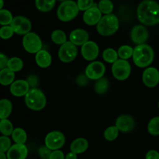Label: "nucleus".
Segmentation results:
<instances>
[{
    "instance_id": "obj_34",
    "label": "nucleus",
    "mask_w": 159,
    "mask_h": 159,
    "mask_svg": "<svg viewBox=\"0 0 159 159\" xmlns=\"http://www.w3.org/2000/svg\"><path fill=\"white\" fill-rule=\"evenodd\" d=\"M120 130L116 126H110L107 127L103 134L104 138L108 141H113L118 138Z\"/></svg>"
},
{
    "instance_id": "obj_26",
    "label": "nucleus",
    "mask_w": 159,
    "mask_h": 159,
    "mask_svg": "<svg viewBox=\"0 0 159 159\" xmlns=\"http://www.w3.org/2000/svg\"><path fill=\"white\" fill-rule=\"evenodd\" d=\"M118 52L115 49L108 48L102 52V58L106 62L110 64H113L118 60Z\"/></svg>"
},
{
    "instance_id": "obj_43",
    "label": "nucleus",
    "mask_w": 159,
    "mask_h": 159,
    "mask_svg": "<svg viewBox=\"0 0 159 159\" xmlns=\"http://www.w3.org/2000/svg\"><path fill=\"white\" fill-rule=\"evenodd\" d=\"M88 77L85 75H80L76 79V82L81 86H84L88 83Z\"/></svg>"
},
{
    "instance_id": "obj_10",
    "label": "nucleus",
    "mask_w": 159,
    "mask_h": 159,
    "mask_svg": "<svg viewBox=\"0 0 159 159\" xmlns=\"http://www.w3.org/2000/svg\"><path fill=\"white\" fill-rule=\"evenodd\" d=\"M106 73V67L102 62L96 61L87 65L85 75L90 80H99L103 78Z\"/></svg>"
},
{
    "instance_id": "obj_25",
    "label": "nucleus",
    "mask_w": 159,
    "mask_h": 159,
    "mask_svg": "<svg viewBox=\"0 0 159 159\" xmlns=\"http://www.w3.org/2000/svg\"><path fill=\"white\" fill-rule=\"evenodd\" d=\"M12 141L15 142V144H25L26 140H27V134L25 130L20 127L14 129L13 132L12 134Z\"/></svg>"
},
{
    "instance_id": "obj_24",
    "label": "nucleus",
    "mask_w": 159,
    "mask_h": 159,
    "mask_svg": "<svg viewBox=\"0 0 159 159\" xmlns=\"http://www.w3.org/2000/svg\"><path fill=\"white\" fill-rule=\"evenodd\" d=\"M55 2L56 0H35V6L40 12H48L54 9Z\"/></svg>"
},
{
    "instance_id": "obj_16",
    "label": "nucleus",
    "mask_w": 159,
    "mask_h": 159,
    "mask_svg": "<svg viewBox=\"0 0 159 159\" xmlns=\"http://www.w3.org/2000/svg\"><path fill=\"white\" fill-rule=\"evenodd\" d=\"M102 12L98 8V5L94 4V6L84 12L83 21L85 24L89 26H95L99 23L102 19Z\"/></svg>"
},
{
    "instance_id": "obj_23",
    "label": "nucleus",
    "mask_w": 159,
    "mask_h": 159,
    "mask_svg": "<svg viewBox=\"0 0 159 159\" xmlns=\"http://www.w3.org/2000/svg\"><path fill=\"white\" fill-rule=\"evenodd\" d=\"M12 111V103L9 99H2L0 100V119H7Z\"/></svg>"
},
{
    "instance_id": "obj_7",
    "label": "nucleus",
    "mask_w": 159,
    "mask_h": 159,
    "mask_svg": "<svg viewBox=\"0 0 159 159\" xmlns=\"http://www.w3.org/2000/svg\"><path fill=\"white\" fill-rule=\"evenodd\" d=\"M112 73L113 77L117 80H127L131 73V65L128 61L118 59L112 65Z\"/></svg>"
},
{
    "instance_id": "obj_48",
    "label": "nucleus",
    "mask_w": 159,
    "mask_h": 159,
    "mask_svg": "<svg viewBox=\"0 0 159 159\" xmlns=\"http://www.w3.org/2000/svg\"><path fill=\"white\" fill-rule=\"evenodd\" d=\"M58 1H60V2H63L66 1V0H58Z\"/></svg>"
},
{
    "instance_id": "obj_3",
    "label": "nucleus",
    "mask_w": 159,
    "mask_h": 159,
    "mask_svg": "<svg viewBox=\"0 0 159 159\" xmlns=\"http://www.w3.org/2000/svg\"><path fill=\"white\" fill-rule=\"evenodd\" d=\"M120 22L115 14L104 15L96 25L97 32L103 37H109L114 34L118 30Z\"/></svg>"
},
{
    "instance_id": "obj_38",
    "label": "nucleus",
    "mask_w": 159,
    "mask_h": 159,
    "mask_svg": "<svg viewBox=\"0 0 159 159\" xmlns=\"http://www.w3.org/2000/svg\"><path fill=\"white\" fill-rule=\"evenodd\" d=\"M94 4V0H78L77 2L79 10L84 11V12L93 7Z\"/></svg>"
},
{
    "instance_id": "obj_13",
    "label": "nucleus",
    "mask_w": 159,
    "mask_h": 159,
    "mask_svg": "<svg viewBox=\"0 0 159 159\" xmlns=\"http://www.w3.org/2000/svg\"><path fill=\"white\" fill-rule=\"evenodd\" d=\"M142 81L148 88H154L159 83V71L156 68L149 67L145 68L142 75Z\"/></svg>"
},
{
    "instance_id": "obj_18",
    "label": "nucleus",
    "mask_w": 159,
    "mask_h": 159,
    "mask_svg": "<svg viewBox=\"0 0 159 159\" xmlns=\"http://www.w3.org/2000/svg\"><path fill=\"white\" fill-rule=\"evenodd\" d=\"M7 159H26L28 155V149L25 144H14L7 153Z\"/></svg>"
},
{
    "instance_id": "obj_47",
    "label": "nucleus",
    "mask_w": 159,
    "mask_h": 159,
    "mask_svg": "<svg viewBox=\"0 0 159 159\" xmlns=\"http://www.w3.org/2000/svg\"><path fill=\"white\" fill-rule=\"evenodd\" d=\"M0 2H1V6H0V10L3 9V5H4V2L3 0H0Z\"/></svg>"
},
{
    "instance_id": "obj_1",
    "label": "nucleus",
    "mask_w": 159,
    "mask_h": 159,
    "mask_svg": "<svg viewBox=\"0 0 159 159\" xmlns=\"http://www.w3.org/2000/svg\"><path fill=\"white\" fill-rule=\"evenodd\" d=\"M137 16L142 24L155 26L159 23V4L155 0H144L138 6Z\"/></svg>"
},
{
    "instance_id": "obj_17",
    "label": "nucleus",
    "mask_w": 159,
    "mask_h": 159,
    "mask_svg": "<svg viewBox=\"0 0 159 159\" xmlns=\"http://www.w3.org/2000/svg\"><path fill=\"white\" fill-rule=\"evenodd\" d=\"M30 86L27 81L23 80V79H18L10 85L9 90L12 96H16V97H22L27 94L28 92L30 89Z\"/></svg>"
},
{
    "instance_id": "obj_11",
    "label": "nucleus",
    "mask_w": 159,
    "mask_h": 159,
    "mask_svg": "<svg viewBox=\"0 0 159 159\" xmlns=\"http://www.w3.org/2000/svg\"><path fill=\"white\" fill-rule=\"evenodd\" d=\"M10 26L13 29L15 34L23 36L29 34L32 28V24L29 19L23 16L14 17Z\"/></svg>"
},
{
    "instance_id": "obj_44",
    "label": "nucleus",
    "mask_w": 159,
    "mask_h": 159,
    "mask_svg": "<svg viewBox=\"0 0 159 159\" xmlns=\"http://www.w3.org/2000/svg\"><path fill=\"white\" fill-rule=\"evenodd\" d=\"M145 159H159L158 152L155 150H150L146 154Z\"/></svg>"
},
{
    "instance_id": "obj_33",
    "label": "nucleus",
    "mask_w": 159,
    "mask_h": 159,
    "mask_svg": "<svg viewBox=\"0 0 159 159\" xmlns=\"http://www.w3.org/2000/svg\"><path fill=\"white\" fill-rule=\"evenodd\" d=\"M98 8L104 15L111 14L113 10V3L111 0H100L98 3Z\"/></svg>"
},
{
    "instance_id": "obj_42",
    "label": "nucleus",
    "mask_w": 159,
    "mask_h": 159,
    "mask_svg": "<svg viewBox=\"0 0 159 159\" xmlns=\"http://www.w3.org/2000/svg\"><path fill=\"white\" fill-rule=\"evenodd\" d=\"M49 159H65V155L61 150L53 151Z\"/></svg>"
},
{
    "instance_id": "obj_9",
    "label": "nucleus",
    "mask_w": 159,
    "mask_h": 159,
    "mask_svg": "<svg viewBox=\"0 0 159 159\" xmlns=\"http://www.w3.org/2000/svg\"><path fill=\"white\" fill-rule=\"evenodd\" d=\"M78 55V48L71 41H67L60 47L58 57L63 63H70L76 58Z\"/></svg>"
},
{
    "instance_id": "obj_8",
    "label": "nucleus",
    "mask_w": 159,
    "mask_h": 159,
    "mask_svg": "<svg viewBox=\"0 0 159 159\" xmlns=\"http://www.w3.org/2000/svg\"><path fill=\"white\" fill-rule=\"evenodd\" d=\"M44 142L45 146L51 151L60 150L65 143V137L62 132L53 130L46 135Z\"/></svg>"
},
{
    "instance_id": "obj_22",
    "label": "nucleus",
    "mask_w": 159,
    "mask_h": 159,
    "mask_svg": "<svg viewBox=\"0 0 159 159\" xmlns=\"http://www.w3.org/2000/svg\"><path fill=\"white\" fill-rule=\"evenodd\" d=\"M15 82V72L9 68H4L0 71V83L2 85H11Z\"/></svg>"
},
{
    "instance_id": "obj_12",
    "label": "nucleus",
    "mask_w": 159,
    "mask_h": 159,
    "mask_svg": "<svg viewBox=\"0 0 159 159\" xmlns=\"http://www.w3.org/2000/svg\"><path fill=\"white\" fill-rule=\"evenodd\" d=\"M148 31L143 25H136L130 32V38L134 43L137 45L144 44L148 39Z\"/></svg>"
},
{
    "instance_id": "obj_20",
    "label": "nucleus",
    "mask_w": 159,
    "mask_h": 159,
    "mask_svg": "<svg viewBox=\"0 0 159 159\" xmlns=\"http://www.w3.org/2000/svg\"><path fill=\"white\" fill-rule=\"evenodd\" d=\"M36 64L41 68H47L52 63V57L46 50L42 49L35 54Z\"/></svg>"
},
{
    "instance_id": "obj_2",
    "label": "nucleus",
    "mask_w": 159,
    "mask_h": 159,
    "mask_svg": "<svg viewBox=\"0 0 159 159\" xmlns=\"http://www.w3.org/2000/svg\"><path fill=\"white\" fill-rule=\"evenodd\" d=\"M155 57V53L153 49L148 44H140L137 45L134 48L133 61L136 66L138 68H148Z\"/></svg>"
},
{
    "instance_id": "obj_35",
    "label": "nucleus",
    "mask_w": 159,
    "mask_h": 159,
    "mask_svg": "<svg viewBox=\"0 0 159 159\" xmlns=\"http://www.w3.org/2000/svg\"><path fill=\"white\" fill-rule=\"evenodd\" d=\"M148 131L153 136L159 135V116H155L148 124Z\"/></svg>"
},
{
    "instance_id": "obj_36",
    "label": "nucleus",
    "mask_w": 159,
    "mask_h": 159,
    "mask_svg": "<svg viewBox=\"0 0 159 159\" xmlns=\"http://www.w3.org/2000/svg\"><path fill=\"white\" fill-rule=\"evenodd\" d=\"M14 34L15 33H14L13 29L10 25L9 26H3L0 28V37L3 40L10 39Z\"/></svg>"
},
{
    "instance_id": "obj_5",
    "label": "nucleus",
    "mask_w": 159,
    "mask_h": 159,
    "mask_svg": "<svg viewBox=\"0 0 159 159\" xmlns=\"http://www.w3.org/2000/svg\"><path fill=\"white\" fill-rule=\"evenodd\" d=\"M79 11L77 2L73 0H66L57 8V18L62 22H69L77 16Z\"/></svg>"
},
{
    "instance_id": "obj_27",
    "label": "nucleus",
    "mask_w": 159,
    "mask_h": 159,
    "mask_svg": "<svg viewBox=\"0 0 159 159\" xmlns=\"http://www.w3.org/2000/svg\"><path fill=\"white\" fill-rule=\"evenodd\" d=\"M109 86H110V83H109L108 79L107 78H102L96 81L94 87L95 92L99 95L105 94L108 90Z\"/></svg>"
},
{
    "instance_id": "obj_30",
    "label": "nucleus",
    "mask_w": 159,
    "mask_h": 159,
    "mask_svg": "<svg viewBox=\"0 0 159 159\" xmlns=\"http://www.w3.org/2000/svg\"><path fill=\"white\" fill-rule=\"evenodd\" d=\"M117 52L120 58L127 61L129 58L133 57L134 48L129 45H122L119 48Z\"/></svg>"
},
{
    "instance_id": "obj_32",
    "label": "nucleus",
    "mask_w": 159,
    "mask_h": 159,
    "mask_svg": "<svg viewBox=\"0 0 159 159\" xmlns=\"http://www.w3.org/2000/svg\"><path fill=\"white\" fill-rule=\"evenodd\" d=\"M13 18L12 12L8 9H3L0 10V24L2 26L11 25Z\"/></svg>"
},
{
    "instance_id": "obj_45",
    "label": "nucleus",
    "mask_w": 159,
    "mask_h": 159,
    "mask_svg": "<svg viewBox=\"0 0 159 159\" xmlns=\"http://www.w3.org/2000/svg\"><path fill=\"white\" fill-rule=\"evenodd\" d=\"M65 159H78L77 154L71 152H69V153L67 154V155L65 156Z\"/></svg>"
},
{
    "instance_id": "obj_6",
    "label": "nucleus",
    "mask_w": 159,
    "mask_h": 159,
    "mask_svg": "<svg viewBox=\"0 0 159 159\" xmlns=\"http://www.w3.org/2000/svg\"><path fill=\"white\" fill-rule=\"evenodd\" d=\"M23 47L26 51L30 54H37L41 51L43 48V43L40 37L34 32H30L29 34L23 36L22 40Z\"/></svg>"
},
{
    "instance_id": "obj_41",
    "label": "nucleus",
    "mask_w": 159,
    "mask_h": 159,
    "mask_svg": "<svg viewBox=\"0 0 159 159\" xmlns=\"http://www.w3.org/2000/svg\"><path fill=\"white\" fill-rule=\"evenodd\" d=\"M26 81L29 83L30 86L32 87V88H37V85H38V78L37 76L34 75H31L28 77Z\"/></svg>"
},
{
    "instance_id": "obj_19",
    "label": "nucleus",
    "mask_w": 159,
    "mask_h": 159,
    "mask_svg": "<svg viewBox=\"0 0 159 159\" xmlns=\"http://www.w3.org/2000/svg\"><path fill=\"white\" fill-rule=\"evenodd\" d=\"M89 35L85 30L75 29L73 30L69 34V41L76 46H82L89 41Z\"/></svg>"
},
{
    "instance_id": "obj_15",
    "label": "nucleus",
    "mask_w": 159,
    "mask_h": 159,
    "mask_svg": "<svg viewBox=\"0 0 159 159\" xmlns=\"http://www.w3.org/2000/svg\"><path fill=\"white\" fill-rule=\"evenodd\" d=\"M115 126L117 127L120 131L123 133H128L134 128L135 120L130 115L123 114L116 118Z\"/></svg>"
},
{
    "instance_id": "obj_31",
    "label": "nucleus",
    "mask_w": 159,
    "mask_h": 159,
    "mask_svg": "<svg viewBox=\"0 0 159 159\" xmlns=\"http://www.w3.org/2000/svg\"><path fill=\"white\" fill-rule=\"evenodd\" d=\"M7 68H9L14 72H18V71H21L23 68V60L18 57H11L9 60Z\"/></svg>"
},
{
    "instance_id": "obj_29",
    "label": "nucleus",
    "mask_w": 159,
    "mask_h": 159,
    "mask_svg": "<svg viewBox=\"0 0 159 159\" xmlns=\"http://www.w3.org/2000/svg\"><path fill=\"white\" fill-rule=\"evenodd\" d=\"M14 130L12 122L8 119L1 120L0 121V131L3 136H10Z\"/></svg>"
},
{
    "instance_id": "obj_37",
    "label": "nucleus",
    "mask_w": 159,
    "mask_h": 159,
    "mask_svg": "<svg viewBox=\"0 0 159 159\" xmlns=\"http://www.w3.org/2000/svg\"><path fill=\"white\" fill-rule=\"evenodd\" d=\"M12 147L11 145V140L7 136L0 137V152H7L9 148Z\"/></svg>"
},
{
    "instance_id": "obj_14",
    "label": "nucleus",
    "mask_w": 159,
    "mask_h": 159,
    "mask_svg": "<svg viewBox=\"0 0 159 159\" xmlns=\"http://www.w3.org/2000/svg\"><path fill=\"white\" fill-rule=\"evenodd\" d=\"M81 53L84 59L89 61H93L98 57L99 53V48L97 43L92 40L82 45L81 48Z\"/></svg>"
},
{
    "instance_id": "obj_46",
    "label": "nucleus",
    "mask_w": 159,
    "mask_h": 159,
    "mask_svg": "<svg viewBox=\"0 0 159 159\" xmlns=\"http://www.w3.org/2000/svg\"><path fill=\"white\" fill-rule=\"evenodd\" d=\"M0 159H7V155L4 152H0Z\"/></svg>"
},
{
    "instance_id": "obj_4",
    "label": "nucleus",
    "mask_w": 159,
    "mask_h": 159,
    "mask_svg": "<svg viewBox=\"0 0 159 159\" xmlns=\"http://www.w3.org/2000/svg\"><path fill=\"white\" fill-rule=\"evenodd\" d=\"M25 103L30 110L34 111H40L46 106V96L39 89L31 88L25 96Z\"/></svg>"
},
{
    "instance_id": "obj_39",
    "label": "nucleus",
    "mask_w": 159,
    "mask_h": 159,
    "mask_svg": "<svg viewBox=\"0 0 159 159\" xmlns=\"http://www.w3.org/2000/svg\"><path fill=\"white\" fill-rule=\"evenodd\" d=\"M53 151L48 148L47 146H42L39 148L38 153L42 159H49Z\"/></svg>"
},
{
    "instance_id": "obj_28",
    "label": "nucleus",
    "mask_w": 159,
    "mask_h": 159,
    "mask_svg": "<svg viewBox=\"0 0 159 159\" xmlns=\"http://www.w3.org/2000/svg\"><path fill=\"white\" fill-rule=\"evenodd\" d=\"M51 40L55 44L61 46L67 42V36L61 30H55L51 34Z\"/></svg>"
},
{
    "instance_id": "obj_21",
    "label": "nucleus",
    "mask_w": 159,
    "mask_h": 159,
    "mask_svg": "<svg viewBox=\"0 0 159 159\" xmlns=\"http://www.w3.org/2000/svg\"><path fill=\"white\" fill-rule=\"evenodd\" d=\"M89 148V142L85 138H79L71 142L70 145V150L71 152L77 154H82L86 152Z\"/></svg>"
},
{
    "instance_id": "obj_40",
    "label": "nucleus",
    "mask_w": 159,
    "mask_h": 159,
    "mask_svg": "<svg viewBox=\"0 0 159 159\" xmlns=\"http://www.w3.org/2000/svg\"><path fill=\"white\" fill-rule=\"evenodd\" d=\"M9 58H8L7 56L3 53L0 54V69H4L8 67V63H9Z\"/></svg>"
},
{
    "instance_id": "obj_49",
    "label": "nucleus",
    "mask_w": 159,
    "mask_h": 159,
    "mask_svg": "<svg viewBox=\"0 0 159 159\" xmlns=\"http://www.w3.org/2000/svg\"><path fill=\"white\" fill-rule=\"evenodd\" d=\"M158 108H159V102H158Z\"/></svg>"
}]
</instances>
